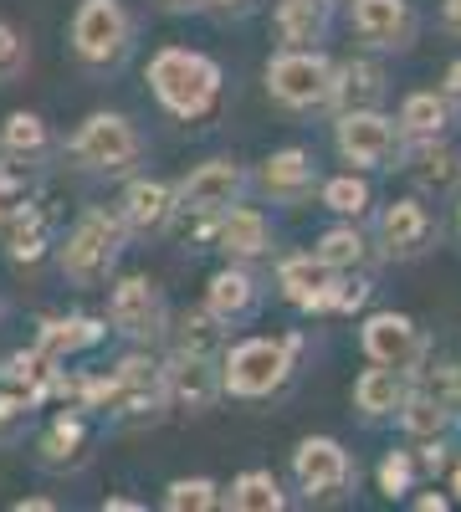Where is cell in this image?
<instances>
[{
    "label": "cell",
    "instance_id": "49",
    "mask_svg": "<svg viewBox=\"0 0 461 512\" xmlns=\"http://www.w3.org/2000/svg\"><path fill=\"white\" fill-rule=\"evenodd\" d=\"M0 313H6V303H0Z\"/></svg>",
    "mask_w": 461,
    "mask_h": 512
},
{
    "label": "cell",
    "instance_id": "34",
    "mask_svg": "<svg viewBox=\"0 0 461 512\" xmlns=\"http://www.w3.org/2000/svg\"><path fill=\"white\" fill-rule=\"evenodd\" d=\"M159 502L170 512H211V507H221V487L211 477H175Z\"/></svg>",
    "mask_w": 461,
    "mask_h": 512
},
{
    "label": "cell",
    "instance_id": "45",
    "mask_svg": "<svg viewBox=\"0 0 461 512\" xmlns=\"http://www.w3.org/2000/svg\"><path fill=\"white\" fill-rule=\"evenodd\" d=\"M144 502H134V497H103V512H139Z\"/></svg>",
    "mask_w": 461,
    "mask_h": 512
},
{
    "label": "cell",
    "instance_id": "13",
    "mask_svg": "<svg viewBox=\"0 0 461 512\" xmlns=\"http://www.w3.org/2000/svg\"><path fill=\"white\" fill-rule=\"evenodd\" d=\"M359 349L374 359V364H385V369H400V374H415L426 364V333L415 328V318L405 313H374L364 318L359 328Z\"/></svg>",
    "mask_w": 461,
    "mask_h": 512
},
{
    "label": "cell",
    "instance_id": "10",
    "mask_svg": "<svg viewBox=\"0 0 461 512\" xmlns=\"http://www.w3.org/2000/svg\"><path fill=\"white\" fill-rule=\"evenodd\" d=\"M292 482H298L303 502H339L354 482V461L333 436H308L292 451Z\"/></svg>",
    "mask_w": 461,
    "mask_h": 512
},
{
    "label": "cell",
    "instance_id": "16",
    "mask_svg": "<svg viewBox=\"0 0 461 512\" xmlns=\"http://www.w3.org/2000/svg\"><path fill=\"white\" fill-rule=\"evenodd\" d=\"M318 185V164L308 149L298 144H287V149H272L262 164H257V175H251V190H262L272 205H303Z\"/></svg>",
    "mask_w": 461,
    "mask_h": 512
},
{
    "label": "cell",
    "instance_id": "33",
    "mask_svg": "<svg viewBox=\"0 0 461 512\" xmlns=\"http://www.w3.org/2000/svg\"><path fill=\"white\" fill-rule=\"evenodd\" d=\"M313 251L323 256V262H328L333 272H354V267L364 262V256H369V246H364L359 226H333V231H323Z\"/></svg>",
    "mask_w": 461,
    "mask_h": 512
},
{
    "label": "cell",
    "instance_id": "39",
    "mask_svg": "<svg viewBox=\"0 0 461 512\" xmlns=\"http://www.w3.org/2000/svg\"><path fill=\"white\" fill-rule=\"evenodd\" d=\"M369 292H374V287H369L364 277H349V272H344V277H339V297H333V313H354V308H364V303H369Z\"/></svg>",
    "mask_w": 461,
    "mask_h": 512
},
{
    "label": "cell",
    "instance_id": "29",
    "mask_svg": "<svg viewBox=\"0 0 461 512\" xmlns=\"http://www.w3.org/2000/svg\"><path fill=\"white\" fill-rule=\"evenodd\" d=\"M405 395H410L405 374H400V369H385V364H374V369H364V374L354 379V410H359L364 420L395 415V410L405 405Z\"/></svg>",
    "mask_w": 461,
    "mask_h": 512
},
{
    "label": "cell",
    "instance_id": "25",
    "mask_svg": "<svg viewBox=\"0 0 461 512\" xmlns=\"http://www.w3.org/2000/svg\"><path fill=\"white\" fill-rule=\"evenodd\" d=\"M0 246H6V262L11 267H31V262H41V256L52 251L47 216H41V205L31 195L6 216V226H0Z\"/></svg>",
    "mask_w": 461,
    "mask_h": 512
},
{
    "label": "cell",
    "instance_id": "21",
    "mask_svg": "<svg viewBox=\"0 0 461 512\" xmlns=\"http://www.w3.org/2000/svg\"><path fill=\"white\" fill-rule=\"evenodd\" d=\"M211 241L226 251V262H257V256L272 251V221L262 216L257 205L236 200L226 216H216V236Z\"/></svg>",
    "mask_w": 461,
    "mask_h": 512
},
{
    "label": "cell",
    "instance_id": "48",
    "mask_svg": "<svg viewBox=\"0 0 461 512\" xmlns=\"http://www.w3.org/2000/svg\"><path fill=\"white\" fill-rule=\"evenodd\" d=\"M451 492H456V497H461V466H456V482H451Z\"/></svg>",
    "mask_w": 461,
    "mask_h": 512
},
{
    "label": "cell",
    "instance_id": "28",
    "mask_svg": "<svg viewBox=\"0 0 461 512\" xmlns=\"http://www.w3.org/2000/svg\"><path fill=\"white\" fill-rule=\"evenodd\" d=\"M231 344V328L211 313V308H195L185 318H170V349L180 354H200V359H221Z\"/></svg>",
    "mask_w": 461,
    "mask_h": 512
},
{
    "label": "cell",
    "instance_id": "17",
    "mask_svg": "<svg viewBox=\"0 0 461 512\" xmlns=\"http://www.w3.org/2000/svg\"><path fill=\"white\" fill-rule=\"evenodd\" d=\"M374 236H380V251L390 256V262H415V256L431 246L436 221H431V210L421 200H395V205L380 210Z\"/></svg>",
    "mask_w": 461,
    "mask_h": 512
},
{
    "label": "cell",
    "instance_id": "22",
    "mask_svg": "<svg viewBox=\"0 0 461 512\" xmlns=\"http://www.w3.org/2000/svg\"><path fill=\"white\" fill-rule=\"evenodd\" d=\"M205 308H211L226 328H236V323H246V318H257V308H262V282L246 272V262H231V267H221L211 282H205Z\"/></svg>",
    "mask_w": 461,
    "mask_h": 512
},
{
    "label": "cell",
    "instance_id": "20",
    "mask_svg": "<svg viewBox=\"0 0 461 512\" xmlns=\"http://www.w3.org/2000/svg\"><path fill=\"white\" fill-rule=\"evenodd\" d=\"M82 461H88V415L77 405H67L36 436V466L41 472H77Z\"/></svg>",
    "mask_w": 461,
    "mask_h": 512
},
{
    "label": "cell",
    "instance_id": "38",
    "mask_svg": "<svg viewBox=\"0 0 461 512\" xmlns=\"http://www.w3.org/2000/svg\"><path fill=\"white\" fill-rule=\"evenodd\" d=\"M410 482H415V461H410V451H390V456L380 461V492H385V497H405Z\"/></svg>",
    "mask_w": 461,
    "mask_h": 512
},
{
    "label": "cell",
    "instance_id": "36",
    "mask_svg": "<svg viewBox=\"0 0 461 512\" xmlns=\"http://www.w3.org/2000/svg\"><path fill=\"white\" fill-rule=\"evenodd\" d=\"M323 205L333 210V216H364V210H369V180H359L354 175V169H349V175H339V180H328L323 185Z\"/></svg>",
    "mask_w": 461,
    "mask_h": 512
},
{
    "label": "cell",
    "instance_id": "41",
    "mask_svg": "<svg viewBox=\"0 0 461 512\" xmlns=\"http://www.w3.org/2000/svg\"><path fill=\"white\" fill-rule=\"evenodd\" d=\"M205 11L221 16V21H231V16H246V11H251V0H211Z\"/></svg>",
    "mask_w": 461,
    "mask_h": 512
},
{
    "label": "cell",
    "instance_id": "3",
    "mask_svg": "<svg viewBox=\"0 0 461 512\" xmlns=\"http://www.w3.org/2000/svg\"><path fill=\"white\" fill-rule=\"evenodd\" d=\"M221 62L205 57L195 47H159L149 57V93L154 103L180 118V123H200L211 118V108L221 103Z\"/></svg>",
    "mask_w": 461,
    "mask_h": 512
},
{
    "label": "cell",
    "instance_id": "7",
    "mask_svg": "<svg viewBox=\"0 0 461 512\" xmlns=\"http://www.w3.org/2000/svg\"><path fill=\"white\" fill-rule=\"evenodd\" d=\"M292 359L298 354L282 338H241V344H226L221 354V384L231 400H267L287 384Z\"/></svg>",
    "mask_w": 461,
    "mask_h": 512
},
{
    "label": "cell",
    "instance_id": "40",
    "mask_svg": "<svg viewBox=\"0 0 461 512\" xmlns=\"http://www.w3.org/2000/svg\"><path fill=\"white\" fill-rule=\"evenodd\" d=\"M21 200H26V180L16 175L11 164H0V226H6V216H11Z\"/></svg>",
    "mask_w": 461,
    "mask_h": 512
},
{
    "label": "cell",
    "instance_id": "11",
    "mask_svg": "<svg viewBox=\"0 0 461 512\" xmlns=\"http://www.w3.org/2000/svg\"><path fill=\"white\" fill-rule=\"evenodd\" d=\"M333 144L354 169H390V159L400 154V128L380 108H354L333 123Z\"/></svg>",
    "mask_w": 461,
    "mask_h": 512
},
{
    "label": "cell",
    "instance_id": "5",
    "mask_svg": "<svg viewBox=\"0 0 461 512\" xmlns=\"http://www.w3.org/2000/svg\"><path fill=\"white\" fill-rule=\"evenodd\" d=\"M170 303H164V287L144 272L113 277L108 282V328L134 349H154L170 338Z\"/></svg>",
    "mask_w": 461,
    "mask_h": 512
},
{
    "label": "cell",
    "instance_id": "19",
    "mask_svg": "<svg viewBox=\"0 0 461 512\" xmlns=\"http://www.w3.org/2000/svg\"><path fill=\"white\" fill-rule=\"evenodd\" d=\"M108 333H113L108 318H93V313H47V318L36 323V349L52 354L57 364H67L77 354L98 349Z\"/></svg>",
    "mask_w": 461,
    "mask_h": 512
},
{
    "label": "cell",
    "instance_id": "26",
    "mask_svg": "<svg viewBox=\"0 0 461 512\" xmlns=\"http://www.w3.org/2000/svg\"><path fill=\"white\" fill-rule=\"evenodd\" d=\"M333 26V0H277L272 31L282 47H318Z\"/></svg>",
    "mask_w": 461,
    "mask_h": 512
},
{
    "label": "cell",
    "instance_id": "47",
    "mask_svg": "<svg viewBox=\"0 0 461 512\" xmlns=\"http://www.w3.org/2000/svg\"><path fill=\"white\" fill-rule=\"evenodd\" d=\"M446 93H461V62L446 72Z\"/></svg>",
    "mask_w": 461,
    "mask_h": 512
},
{
    "label": "cell",
    "instance_id": "23",
    "mask_svg": "<svg viewBox=\"0 0 461 512\" xmlns=\"http://www.w3.org/2000/svg\"><path fill=\"white\" fill-rule=\"evenodd\" d=\"M380 98H385V67L369 62V57H354V62L333 67V88H328L323 108L354 113V108H380Z\"/></svg>",
    "mask_w": 461,
    "mask_h": 512
},
{
    "label": "cell",
    "instance_id": "2",
    "mask_svg": "<svg viewBox=\"0 0 461 512\" xmlns=\"http://www.w3.org/2000/svg\"><path fill=\"white\" fill-rule=\"evenodd\" d=\"M77 175H98V180H129L134 169L144 164L149 144L139 134V123L129 113H113V108H98L88 113L72 134L62 139L57 149Z\"/></svg>",
    "mask_w": 461,
    "mask_h": 512
},
{
    "label": "cell",
    "instance_id": "44",
    "mask_svg": "<svg viewBox=\"0 0 461 512\" xmlns=\"http://www.w3.org/2000/svg\"><path fill=\"white\" fill-rule=\"evenodd\" d=\"M16 512H57V502H52V497H21Z\"/></svg>",
    "mask_w": 461,
    "mask_h": 512
},
{
    "label": "cell",
    "instance_id": "32",
    "mask_svg": "<svg viewBox=\"0 0 461 512\" xmlns=\"http://www.w3.org/2000/svg\"><path fill=\"white\" fill-rule=\"evenodd\" d=\"M446 420H451V405H441L436 395H426V390H410L405 395V405H400V425L410 436H441L446 431Z\"/></svg>",
    "mask_w": 461,
    "mask_h": 512
},
{
    "label": "cell",
    "instance_id": "30",
    "mask_svg": "<svg viewBox=\"0 0 461 512\" xmlns=\"http://www.w3.org/2000/svg\"><path fill=\"white\" fill-rule=\"evenodd\" d=\"M221 507H231V512H282L287 492H282V482L272 472L251 466V472H241L231 482V492H221Z\"/></svg>",
    "mask_w": 461,
    "mask_h": 512
},
{
    "label": "cell",
    "instance_id": "46",
    "mask_svg": "<svg viewBox=\"0 0 461 512\" xmlns=\"http://www.w3.org/2000/svg\"><path fill=\"white\" fill-rule=\"evenodd\" d=\"M415 507H421V512H441V507H446V497H436V492H426V497H415Z\"/></svg>",
    "mask_w": 461,
    "mask_h": 512
},
{
    "label": "cell",
    "instance_id": "8",
    "mask_svg": "<svg viewBox=\"0 0 461 512\" xmlns=\"http://www.w3.org/2000/svg\"><path fill=\"white\" fill-rule=\"evenodd\" d=\"M267 98L287 113H308L328 103L333 88V62L318 47H282L277 57H267Z\"/></svg>",
    "mask_w": 461,
    "mask_h": 512
},
{
    "label": "cell",
    "instance_id": "15",
    "mask_svg": "<svg viewBox=\"0 0 461 512\" xmlns=\"http://www.w3.org/2000/svg\"><path fill=\"white\" fill-rule=\"evenodd\" d=\"M118 216L123 226H129L134 236H159L170 231L175 216H180V195L170 180H154V175H129V185H123L118 195Z\"/></svg>",
    "mask_w": 461,
    "mask_h": 512
},
{
    "label": "cell",
    "instance_id": "24",
    "mask_svg": "<svg viewBox=\"0 0 461 512\" xmlns=\"http://www.w3.org/2000/svg\"><path fill=\"white\" fill-rule=\"evenodd\" d=\"M57 134H52V123L31 113V108H16L6 123H0V159L6 164H41L47 154H57Z\"/></svg>",
    "mask_w": 461,
    "mask_h": 512
},
{
    "label": "cell",
    "instance_id": "27",
    "mask_svg": "<svg viewBox=\"0 0 461 512\" xmlns=\"http://www.w3.org/2000/svg\"><path fill=\"white\" fill-rule=\"evenodd\" d=\"M410 180L421 195L431 200H456L461 195V154L446 149V144H421V154L410 159Z\"/></svg>",
    "mask_w": 461,
    "mask_h": 512
},
{
    "label": "cell",
    "instance_id": "1",
    "mask_svg": "<svg viewBox=\"0 0 461 512\" xmlns=\"http://www.w3.org/2000/svg\"><path fill=\"white\" fill-rule=\"evenodd\" d=\"M134 231L123 226L118 205H88L82 216L52 241V262L57 277L77 292H108L113 272H118V256L129 251Z\"/></svg>",
    "mask_w": 461,
    "mask_h": 512
},
{
    "label": "cell",
    "instance_id": "14",
    "mask_svg": "<svg viewBox=\"0 0 461 512\" xmlns=\"http://www.w3.org/2000/svg\"><path fill=\"white\" fill-rule=\"evenodd\" d=\"M339 277L318 251H298V256H282L277 262V292L287 297L292 308L303 313H333V297H339Z\"/></svg>",
    "mask_w": 461,
    "mask_h": 512
},
{
    "label": "cell",
    "instance_id": "12",
    "mask_svg": "<svg viewBox=\"0 0 461 512\" xmlns=\"http://www.w3.org/2000/svg\"><path fill=\"white\" fill-rule=\"evenodd\" d=\"M164 395H170V410L180 415H211L226 400L221 384V359H200V354H164Z\"/></svg>",
    "mask_w": 461,
    "mask_h": 512
},
{
    "label": "cell",
    "instance_id": "37",
    "mask_svg": "<svg viewBox=\"0 0 461 512\" xmlns=\"http://www.w3.org/2000/svg\"><path fill=\"white\" fill-rule=\"evenodd\" d=\"M421 374V384L415 390H426V395H436L441 405H461V364H436V369H415Z\"/></svg>",
    "mask_w": 461,
    "mask_h": 512
},
{
    "label": "cell",
    "instance_id": "6",
    "mask_svg": "<svg viewBox=\"0 0 461 512\" xmlns=\"http://www.w3.org/2000/svg\"><path fill=\"white\" fill-rule=\"evenodd\" d=\"M113 395H108V410L118 425H154L164 420V410H170V395H164V359H154L149 349H134L123 354L113 369Z\"/></svg>",
    "mask_w": 461,
    "mask_h": 512
},
{
    "label": "cell",
    "instance_id": "35",
    "mask_svg": "<svg viewBox=\"0 0 461 512\" xmlns=\"http://www.w3.org/2000/svg\"><path fill=\"white\" fill-rule=\"evenodd\" d=\"M31 72V41L21 26L0 21V88H16V82Z\"/></svg>",
    "mask_w": 461,
    "mask_h": 512
},
{
    "label": "cell",
    "instance_id": "18",
    "mask_svg": "<svg viewBox=\"0 0 461 512\" xmlns=\"http://www.w3.org/2000/svg\"><path fill=\"white\" fill-rule=\"evenodd\" d=\"M354 31L374 52H405L415 41V11L410 0H354Z\"/></svg>",
    "mask_w": 461,
    "mask_h": 512
},
{
    "label": "cell",
    "instance_id": "31",
    "mask_svg": "<svg viewBox=\"0 0 461 512\" xmlns=\"http://www.w3.org/2000/svg\"><path fill=\"white\" fill-rule=\"evenodd\" d=\"M451 128V103H446V93H410L405 103H400V134L405 139H421V144H431V139H441Z\"/></svg>",
    "mask_w": 461,
    "mask_h": 512
},
{
    "label": "cell",
    "instance_id": "9",
    "mask_svg": "<svg viewBox=\"0 0 461 512\" xmlns=\"http://www.w3.org/2000/svg\"><path fill=\"white\" fill-rule=\"evenodd\" d=\"M246 190H251L246 164H241V159H226V154L195 164L190 175L175 185V195H180V216H195V221H216V216H226L236 200H246Z\"/></svg>",
    "mask_w": 461,
    "mask_h": 512
},
{
    "label": "cell",
    "instance_id": "4",
    "mask_svg": "<svg viewBox=\"0 0 461 512\" xmlns=\"http://www.w3.org/2000/svg\"><path fill=\"white\" fill-rule=\"evenodd\" d=\"M139 41V21L123 0H77L67 21V52L88 77H113L129 67Z\"/></svg>",
    "mask_w": 461,
    "mask_h": 512
},
{
    "label": "cell",
    "instance_id": "43",
    "mask_svg": "<svg viewBox=\"0 0 461 512\" xmlns=\"http://www.w3.org/2000/svg\"><path fill=\"white\" fill-rule=\"evenodd\" d=\"M441 21H446V31L461 36V0H441Z\"/></svg>",
    "mask_w": 461,
    "mask_h": 512
},
{
    "label": "cell",
    "instance_id": "42",
    "mask_svg": "<svg viewBox=\"0 0 461 512\" xmlns=\"http://www.w3.org/2000/svg\"><path fill=\"white\" fill-rule=\"evenodd\" d=\"M211 0H159V11H170V16H200Z\"/></svg>",
    "mask_w": 461,
    "mask_h": 512
}]
</instances>
